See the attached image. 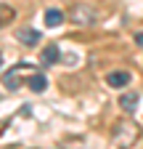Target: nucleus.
I'll return each instance as SVG.
<instances>
[{"label": "nucleus", "mask_w": 143, "mask_h": 149, "mask_svg": "<svg viewBox=\"0 0 143 149\" xmlns=\"http://www.w3.org/2000/svg\"><path fill=\"white\" fill-rule=\"evenodd\" d=\"M32 72H34V67H29V64H13L3 74V85L8 91H19L21 88V74H32Z\"/></svg>", "instance_id": "obj_1"}, {"label": "nucleus", "mask_w": 143, "mask_h": 149, "mask_svg": "<svg viewBox=\"0 0 143 149\" xmlns=\"http://www.w3.org/2000/svg\"><path fill=\"white\" fill-rule=\"evenodd\" d=\"M72 22H77V24H96V11L90 6H74L72 8Z\"/></svg>", "instance_id": "obj_2"}, {"label": "nucleus", "mask_w": 143, "mask_h": 149, "mask_svg": "<svg viewBox=\"0 0 143 149\" xmlns=\"http://www.w3.org/2000/svg\"><path fill=\"white\" fill-rule=\"evenodd\" d=\"M106 83H109L111 88H124L127 83H133V77H130V72L117 69V72H109V74H106Z\"/></svg>", "instance_id": "obj_3"}, {"label": "nucleus", "mask_w": 143, "mask_h": 149, "mask_svg": "<svg viewBox=\"0 0 143 149\" xmlns=\"http://www.w3.org/2000/svg\"><path fill=\"white\" fill-rule=\"evenodd\" d=\"M16 37H19V43L21 45H37V40H40V32L37 29H19V32H16Z\"/></svg>", "instance_id": "obj_4"}, {"label": "nucleus", "mask_w": 143, "mask_h": 149, "mask_svg": "<svg viewBox=\"0 0 143 149\" xmlns=\"http://www.w3.org/2000/svg\"><path fill=\"white\" fill-rule=\"evenodd\" d=\"M27 85H29V91H34V93H43V91L48 88V80H45V74L32 72V74H29V80H27Z\"/></svg>", "instance_id": "obj_5"}, {"label": "nucleus", "mask_w": 143, "mask_h": 149, "mask_svg": "<svg viewBox=\"0 0 143 149\" xmlns=\"http://www.w3.org/2000/svg\"><path fill=\"white\" fill-rule=\"evenodd\" d=\"M58 59H61V51H58V45H53V43H50V45L43 51V59H40V61H43V67H50V64H56Z\"/></svg>", "instance_id": "obj_6"}, {"label": "nucleus", "mask_w": 143, "mask_h": 149, "mask_svg": "<svg viewBox=\"0 0 143 149\" xmlns=\"http://www.w3.org/2000/svg\"><path fill=\"white\" fill-rule=\"evenodd\" d=\"M119 107L124 109V112H135L138 109V93H122V96H119Z\"/></svg>", "instance_id": "obj_7"}, {"label": "nucleus", "mask_w": 143, "mask_h": 149, "mask_svg": "<svg viewBox=\"0 0 143 149\" xmlns=\"http://www.w3.org/2000/svg\"><path fill=\"white\" fill-rule=\"evenodd\" d=\"M13 19H16V11H13L8 3H0V29H3V27H8Z\"/></svg>", "instance_id": "obj_8"}, {"label": "nucleus", "mask_w": 143, "mask_h": 149, "mask_svg": "<svg viewBox=\"0 0 143 149\" xmlns=\"http://www.w3.org/2000/svg\"><path fill=\"white\" fill-rule=\"evenodd\" d=\"M45 24H48V27H61V24H64V13H61L58 8H48V11H45Z\"/></svg>", "instance_id": "obj_9"}, {"label": "nucleus", "mask_w": 143, "mask_h": 149, "mask_svg": "<svg viewBox=\"0 0 143 149\" xmlns=\"http://www.w3.org/2000/svg\"><path fill=\"white\" fill-rule=\"evenodd\" d=\"M135 45H138V48H143V32H138V35H135Z\"/></svg>", "instance_id": "obj_10"}, {"label": "nucleus", "mask_w": 143, "mask_h": 149, "mask_svg": "<svg viewBox=\"0 0 143 149\" xmlns=\"http://www.w3.org/2000/svg\"><path fill=\"white\" fill-rule=\"evenodd\" d=\"M0 64H3V53H0Z\"/></svg>", "instance_id": "obj_11"}]
</instances>
